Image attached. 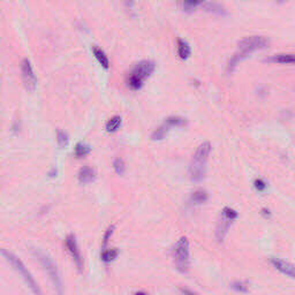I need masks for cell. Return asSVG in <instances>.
Segmentation results:
<instances>
[{"label":"cell","instance_id":"15","mask_svg":"<svg viewBox=\"0 0 295 295\" xmlns=\"http://www.w3.org/2000/svg\"><path fill=\"white\" fill-rule=\"evenodd\" d=\"M208 198H209V195L204 189H197L195 190L194 193H191L190 195V202L197 205L205 203L206 201H208Z\"/></svg>","mask_w":295,"mask_h":295},{"label":"cell","instance_id":"27","mask_svg":"<svg viewBox=\"0 0 295 295\" xmlns=\"http://www.w3.org/2000/svg\"><path fill=\"white\" fill-rule=\"evenodd\" d=\"M125 6L127 7L128 10H134V6H135V0H124Z\"/></svg>","mask_w":295,"mask_h":295},{"label":"cell","instance_id":"20","mask_svg":"<svg viewBox=\"0 0 295 295\" xmlns=\"http://www.w3.org/2000/svg\"><path fill=\"white\" fill-rule=\"evenodd\" d=\"M204 0H182V9L186 12H193V11L203 4Z\"/></svg>","mask_w":295,"mask_h":295},{"label":"cell","instance_id":"17","mask_svg":"<svg viewBox=\"0 0 295 295\" xmlns=\"http://www.w3.org/2000/svg\"><path fill=\"white\" fill-rule=\"evenodd\" d=\"M122 124V118L120 116H114L106 122V132L107 133H116L120 128Z\"/></svg>","mask_w":295,"mask_h":295},{"label":"cell","instance_id":"5","mask_svg":"<svg viewBox=\"0 0 295 295\" xmlns=\"http://www.w3.org/2000/svg\"><path fill=\"white\" fill-rule=\"evenodd\" d=\"M2 255L6 258L7 262H10L11 265L14 267V270L17 271L22 278H24V280L26 281L27 285H28L29 288L32 289L33 293H35V294L42 293L40 287H38V283L36 282V280L33 277V274L30 273L29 270L27 269L26 265L24 264V262H22V260L19 258L17 255H14L12 251L6 250V249H2Z\"/></svg>","mask_w":295,"mask_h":295},{"label":"cell","instance_id":"14","mask_svg":"<svg viewBox=\"0 0 295 295\" xmlns=\"http://www.w3.org/2000/svg\"><path fill=\"white\" fill-rule=\"evenodd\" d=\"M93 53L95 58L97 59V61L99 63V65H101L103 68H105V70H109L110 60H109V57L106 56V53L98 47H93Z\"/></svg>","mask_w":295,"mask_h":295},{"label":"cell","instance_id":"25","mask_svg":"<svg viewBox=\"0 0 295 295\" xmlns=\"http://www.w3.org/2000/svg\"><path fill=\"white\" fill-rule=\"evenodd\" d=\"M206 10L210 11V12H213V13H217L219 15H225L226 12L225 10L221 7L220 5H217V4H209L208 6H206Z\"/></svg>","mask_w":295,"mask_h":295},{"label":"cell","instance_id":"23","mask_svg":"<svg viewBox=\"0 0 295 295\" xmlns=\"http://www.w3.org/2000/svg\"><path fill=\"white\" fill-rule=\"evenodd\" d=\"M231 287L236 292H240V293H247L248 292V282L247 281H240V280H236L234 281L231 285Z\"/></svg>","mask_w":295,"mask_h":295},{"label":"cell","instance_id":"13","mask_svg":"<svg viewBox=\"0 0 295 295\" xmlns=\"http://www.w3.org/2000/svg\"><path fill=\"white\" fill-rule=\"evenodd\" d=\"M163 125L165 126L168 130L173 127H185V126L187 125V119L180 116H173V117L167 118L166 120L164 121Z\"/></svg>","mask_w":295,"mask_h":295},{"label":"cell","instance_id":"9","mask_svg":"<svg viewBox=\"0 0 295 295\" xmlns=\"http://www.w3.org/2000/svg\"><path fill=\"white\" fill-rule=\"evenodd\" d=\"M65 244H66L67 250L71 254L73 260H74V263H75L76 267H78V270L80 272H82L84 263H83L81 251H80V249H79L78 241H76V236L74 234L67 235L66 239H65Z\"/></svg>","mask_w":295,"mask_h":295},{"label":"cell","instance_id":"11","mask_svg":"<svg viewBox=\"0 0 295 295\" xmlns=\"http://www.w3.org/2000/svg\"><path fill=\"white\" fill-rule=\"evenodd\" d=\"M265 63H272V64H286V65H293L295 63L294 55L292 53H279V55L271 56L269 58H266Z\"/></svg>","mask_w":295,"mask_h":295},{"label":"cell","instance_id":"16","mask_svg":"<svg viewBox=\"0 0 295 295\" xmlns=\"http://www.w3.org/2000/svg\"><path fill=\"white\" fill-rule=\"evenodd\" d=\"M190 53H191V49L189 47V44L183 40H178V56L180 57V59L182 60L188 59Z\"/></svg>","mask_w":295,"mask_h":295},{"label":"cell","instance_id":"18","mask_svg":"<svg viewBox=\"0 0 295 295\" xmlns=\"http://www.w3.org/2000/svg\"><path fill=\"white\" fill-rule=\"evenodd\" d=\"M90 151H91L90 145H88L86 143H82V142H80V143L76 144L75 150H74V155H75L76 158H83V157H86L87 155H89Z\"/></svg>","mask_w":295,"mask_h":295},{"label":"cell","instance_id":"26","mask_svg":"<svg viewBox=\"0 0 295 295\" xmlns=\"http://www.w3.org/2000/svg\"><path fill=\"white\" fill-rule=\"evenodd\" d=\"M254 186H255L256 190H258V191H264V190L266 189V187H267L266 182L264 181L263 179H256L255 182H254Z\"/></svg>","mask_w":295,"mask_h":295},{"label":"cell","instance_id":"3","mask_svg":"<svg viewBox=\"0 0 295 295\" xmlns=\"http://www.w3.org/2000/svg\"><path fill=\"white\" fill-rule=\"evenodd\" d=\"M156 70V64L152 60H142L137 63L126 79V83L130 90H140L145 82L150 78Z\"/></svg>","mask_w":295,"mask_h":295},{"label":"cell","instance_id":"8","mask_svg":"<svg viewBox=\"0 0 295 295\" xmlns=\"http://www.w3.org/2000/svg\"><path fill=\"white\" fill-rule=\"evenodd\" d=\"M21 76L25 88L28 91H35L37 87V78L33 70L32 63L29 59H24L21 63Z\"/></svg>","mask_w":295,"mask_h":295},{"label":"cell","instance_id":"29","mask_svg":"<svg viewBox=\"0 0 295 295\" xmlns=\"http://www.w3.org/2000/svg\"><path fill=\"white\" fill-rule=\"evenodd\" d=\"M287 0H275V3L277 4H279V5H281V4H283V3H286Z\"/></svg>","mask_w":295,"mask_h":295},{"label":"cell","instance_id":"21","mask_svg":"<svg viewBox=\"0 0 295 295\" xmlns=\"http://www.w3.org/2000/svg\"><path fill=\"white\" fill-rule=\"evenodd\" d=\"M57 143H58V147L60 149L66 148L68 143H70V137L63 130H58V133H57Z\"/></svg>","mask_w":295,"mask_h":295},{"label":"cell","instance_id":"19","mask_svg":"<svg viewBox=\"0 0 295 295\" xmlns=\"http://www.w3.org/2000/svg\"><path fill=\"white\" fill-rule=\"evenodd\" d=\"M118 255H119V250L117 248H113V249H105L104 248V250H103L101 257H102L103 262L111 263L112 260H114L118 257Z\"/></svg>","mask_w":295,"mask_h":295},{"label":"cell","instance_id":"22","mask_svg":"<svg viewBox=\"0 0 295 295\" xmlns=\"http://www.w3.org/2000/svg\"><path fill=\"white\" fill-rule=\"evenodd\" d=\"M113 168L118 175H124L126 172V164L124 162V159L117 158L116 160H114Z\"/></svg>","mask_w":295,"mask_h":295},{"label":"cell","instance_id":"1","mask_svg":"<svg viewBox=\"0 0 295 295\" xmlns=\"http://www.w3.org/2000/svg\"><path fill=\"white\" fill-rule=\"evenodd\" d=\"M269 41L263 36H249L243 38L237 44V50L227 64V73L232 74L241 61L247 59L249 56L256 51L269 48Z\"/></svg>","mask_w":295,"mask_h":295},{"label":"cell","instance_id":"7","mask_svg":"<svg viewBox=\"0 0 295 295\" xmlns=\"http://www.w3.org/2000/svg\"><path fill=\"white\" fill-rule=\"evenodd\" d=\"M237 217H239V213L234 209L225 206L221 210L216 226V239L218 242L221 243L225 240V237L229 231V227L232 226L233 221L237 219Z\"/></svg>","mask_w":295,"mask_h":295},{"label":"cell","instance_id":"6","mask_svg":"<svg viewBox=\"0 0 295 295\" xmlns=\"http://www.w3.org/2000/svg\"><path fill=\"white\" fill-rule=\"evenodd\" d=\"M173 262L175 269L181 273L188 272L190 266V252H189V242L186 236L180 237L178 242L174 244L173 251Z\"/></svg>","mask_w":295,"mask_h":295},{"label":"cell","instance_id":"24","mask_svg":"<svg viewBox=\"0 0 295 295\" xmlns=\"http://www.w3.org/2000/svg\"><path fill=\"white\" fill-rule=\"evenodd\" d=\"M114 229H116V225H111L109 226V228L105 231V234L104 237H103V248H106L107 243H109V241L111 239V236H112Z\"/></svg>","mask_w":295,"mask_h":295},{"label":"cell","instance_id":"12","mask_svg":"<svg viewBox=\"0 0 295 295\" xmlns=\"http://www.w3.org/2000/svg\"><path fill=\"white\" fill-rule=\"evenodd\" d=\"M78 178L80 183H82V185H88V183L94 182L96 179L95 170L89 166H83L81 170L79 171Z\"/></svg>","mask_w":295,"mask_h":295},{"label":"cell","instance_id":"10","mask_svg":"<svg viewBox=\"0 0 295 295\" xmlns=\"http://www.w3.org/2000/svg\"><path fill=\"white\" fill-rule=\"evenodd\" d=\"M271 264L278 271H280L282 274H285V275H287V277H289L292 279L294 278L295 273H294V265H293V264L286 262V260H283L281 258H275V257L271 258Z\"/></svg>","mask_w":295,"mask_h":295},{"label":"cell","instance_id":"4","mask_svg":"<svg viewBox=\"0 0 295 295\" xmlns=\"http://www.w3.org/2000/svg\"><path fill=\"white\" fill-rule=\"evenodd\" d=\"M34 256L38 259V262L41 263V265L43 266L44 271L47 272L50 280H51L53 287H55L56 292L58 294H63V280H61L58 266L55 263V260L47 252L42 250H34Z\"/></svg>","mask_w":295,"mask_h":295},{"label":"cell","instance_id":"28","mask_svg":"<svg viewBox=\"0 0 295 295\" xmlns=\"http://www.w3.org/2000/svg\"><path fill=\"white\" fill-rule=\"evenodd\" d=\"M180 290H181V292H182V293H189V294H194V292H193V290H188V289H183V288H182V289H180Z\"/></svg>","mask_w":295,"mask_h":295},{"label":"cell","instance_id":"2","mask_svg":"<svg viewBox=\"0 0 295 295\" xmlns=\"http://www.w3.org/2000/svg\"><path fill=\"white\" fill-rule=\"evenodd\" d=\"M211 149V143L204 142V143L198 145L196 151H195L189 165V178L193 182H201L202 180H204Z\"/></svg>","mask_w":295,"mask_h":295}]
</instances>
